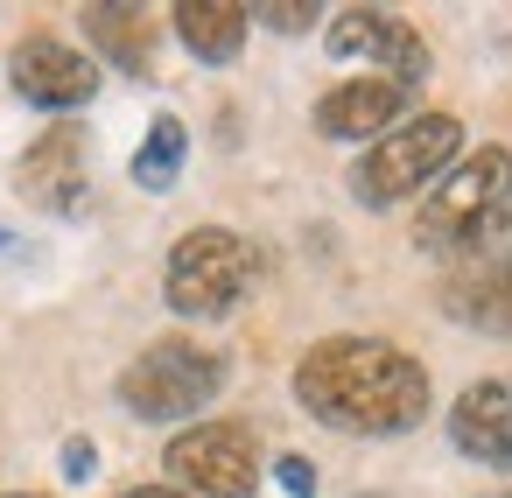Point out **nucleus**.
<instances>
[{"instance_id":"f257e3e1","label":"nucleus","mask_w":512,"mask_h":498,"mask_svg":"<svg viewBox=\"0 0 512 498\" xmlns=\"http://www.w3.org/2000/svg\"><path fill=\"white\" fill-rule=\"evenodd\" d=\"M295 400L330 435H407L428 414V365L386 337H323L295 358Z\"/></svg>"},{"instance_id":"f03ea898","label":"nucleus","mask_w":512,"mask_h":498,"mask_svg":"<svg viewBox=\"0 0 512 498\" xmlns=\"http://www.w3.org/2000/svg\"><path fill=\"white\" fill-rule=\"evenodd\" d=\"M512 232V148L463 155L414 211V246L435 260H477Z\"/></svg>"},{"instance_id":"7ed1b4c3","label":"nucleus","mask_w":512,"mask_h":498,"mask_svg":"<svg viewBox=\"0 0 512 498\" xmlns=\"http://www.w3.org/2000/svg\"><path fill=\"white\" fill-rule=\"evenodd\" d=\"M463 155V120L456 113H407L393 134H379L358 162H351V197L365 211H393L421 190H435Z\"/></svg>"},{"instance_id":"20e7f679","label":"nucleus","mask_w":512,"mask_h":498,"mask_svg":"<svg viewBox=\"0 0 512 498\" xmlns=\"http://www.w3.org/2000/svg\"><path fill=\"white\" fill-rule=\"evenodd\" d=\"M260 281V260L253 246L232 232V225H190L176 246H169V267H162V302L183 316V323H218L232 316Z\"/></svg>"},{"instance_id":"39448f33","label":"nucleus","mask_w":512,"mask_h":498,"mask_svg":"<svg viewBox=\"0 0 512 498\" xmlns=\"http://www.w3.org/2000/svg\"><path fill=\"white\" fill-rule=\"evenodd\" d=\"M232 379V358L197 344V337H155L127 372H120V407L134 421H190L211 407Z\"/></svg>"},{"instance_id":"423d86ee","label":"nucleus","mask_w":512,"mask_h":498,"mask_svg":"<svg viewBox=\"0 0 512 498\" xmlns=\"http://www.w3.org/2000/svg\"><path fill=\"white\" fill-rule=\"evenodd\" d=\"M162 470L183 498H253L260 491V442L246 421H190L162 449Z\"/></svg>"},{"instance_id":"0eeeda50","label":"nucleus","mask_w":512,"mask_h":498,"mask_svg":"<svg viewBox=\"0 0 512 498\" xmlns=\"http://www.w3.org/2000/svg\"><path fill=\"white\" fill-rule=\"evenodd\" d=\"M323 43H330L337 64L365 57V64H379V71H386L393 85H407V92L428 78V43H421V29H414L407 15H393V8H337L330 29H323Z\"/></svg>"},{"instance_id":"6e6552de","label":"nucleus","mask_w":512,"mask_h":498,"mask_svg":"<svg viewBox=\"0 0 512 498\" xmlns=\"http://www.w3.org/2000/svg\"><path fill=\"white\" fill-rule=\"evenodd\" d=\"M15 197L36 204V211H50V218L85 211V197H92V141H85V127L36 134L22 148V162H15Z\"/></svg>"},{"instance_id":"1a4fd4ad","label":"nucleus","mask_w":512,"mask_h":498,"mask_svg":"<svg viewBox=\"0 0 512 498\" xmlns=\"http://www.w3.org/2000/svg\"><path fill=\"white\" fill-rule=\"evenodd\" d=\"M8 85L36 113H78L99 99V64L85 50H71L64 36H22L8 57Z\"/></svg>"},{"instance_id":"9d476101","label":"nucleus","mask_w":512,"mask_h":498,"mask_svg":"<svg viewBox=\"0 0 512 498\" xmlns=\"http://www.w3.org/2000/svg\"><path fill=\"white\" fill-rule=\"evenodd\" d=\"M407 106H414V92L393 85V78H344V85H330L316 99V134L323 141H365L372 148L379 134H393L407 120Z\"/></svg>"},{"instance_id":"9b49d317","label":"nucleus","mask_w":512,"mask_h":498,"mask_svg":"<svg viewBox=\"0 0 512 498\" xmlns=\"http://www.w3.org/2000/svg\"><path fill=\"white\" fill-rule=\"evenodd\" d=\"M449 442L456 456L484 470H512V379H477L449 407Z\"/></svg>"},{"instance_id":"f8f14e48","label":"nucleus","mask_w":512,"mask_h":498,"mask_svg":"<svg viewBox=\"0 0 512 498\" xmlns=\"http://www.w3.org/2000/svg\"><path fill=\"white\" fill-rule=\"evenodd\" d=\"M169 29L176 43L197 57V64H232L246 50V0H176L169 8Z\"/></svg>"},{"instance_id":"ddd939ff","label":"nucleus","mask_w":512,"mask_h":498,"mask_svg":"<svg viewBox=\"0 0 512 498\" xmlns=\"http://www.w3.org/2000/svg\"><path fill=\"white\" fill-rule=\"evenodd\" d=\"M85 36L113 71H127V78L155 71V15L148 8H113V0H99V8H85Z\"/></svg>"},{"instance_id":"4468645a","label":"nucleus","mask_w":512,"mask_h":498,"mask_svg":"<svg viewBox=\"0 0 512 498\" xmlns=\"http://www.w3.org/2000/svg\"><path fill=\"white\" fill-rule=\"evenodd\" d=\"M442 309L484 337H512V260H491V267H470L442 288Z\"/></svg>"},{"instance_id":"2eb2a0df","label":"nucleus","mask_w":512,"mask_h":498,"mask_svg":"<svg viewBox=\"0 0 512 498\" xmlns=\"http://www.w3.org/2000/svg\"><path fill=\"white\" fill-rule=\"evenodd\" d=\"M183 162H190V127H183L176 113H155V120H148V141L134 148V183H141L148 197H162V190H176Z\"/></svg>"},{"instance_id":"dca6fc26","label":"nucleus","mask_w":512,"mask_h":498,"mask_svg":"<svg viewBox=\"0 0 512 498\" xmlns=\"http://www.w3.org/2000/svg\"><path fill=\"white\" fill-rule=\"evenodd\" d=\"M316 15H330V8H316V0H253L246 8V22H260L274 36H302V29H316Z\"/></svg>"},{"instance_id":"f3484780","label":"nucleus","mask_w":512,"mask_h":498,"mask_svg":"<svg viewBox=\"0 0 512 498\" xmlns=\"http://www.w3.org/2000/svg\"><path fill=\"white\" fill-rule=\"evenodd\" d=\"M274 477L288 498H316V463L309 456H274Z\"/></svg>"},{"instance_id":"a211bd4d","label":"nucleus","mask_w":512,"mask_h":498,"mask_svg":"<svg viewBox=\"0 0 512 498\" xmlns=\"http://www.w3.org/2000/svg\"><path fill=\"white\" fill-rule=\"evenodd\" d=\"M92 470H99V449H92L85 435H71V442H64V477H71V484H85Z\"/></svg>"},{"instance_id":"6ab92c4d","label":"nucleus","mask_w":512,"mask_h":498,"mask_svg":"<svg viewBox=\"0 0 512 498\" xmlns=\"http://www.w3.org/2000/svg\"><path fill=\"white\" fill-rule=\"evenodd\" d=\"M120 498H183L176 484H134V491H120Z\"/></svg>"},{"instance_id":"aec40b11","label":"nucleus","mask_w":512,"mask_h":498,"mask_svg":"<svg viewBox=\"0 0 512 498\" xmlns=\"http://www.w3.org/2000/svg\"><path fill=\"white\" fill-rule=\"evenodd\" d=\"M0 498H43V491H0Z\"/></svg>"},{"instance_id":"412c9836","label":"nucleus","mask_w":512,"mask_h":498,"mask_svg":"<svg viewBox=\"0 0 512 498\" xmlns=\"http://www.w3.org/2000/svg\"><path fill=\"white\" fill-rule=\"evenodd\" d=\"M358 498H386V491H358Z\"/></svg>"},{"instance_id":"4be33fe9","label":"nucleus","mask_w":512,"mask_h":498,"mask_svg":"<svg viewBox=\"0 0 512 498\" xmlns=\"http://www.w3.org/2000/svg\"><path fill=\"white\" fill-rule=\"evenodd\" d=\"M505 498H512V491H505Z\"/></svg>"}]
</instances>
